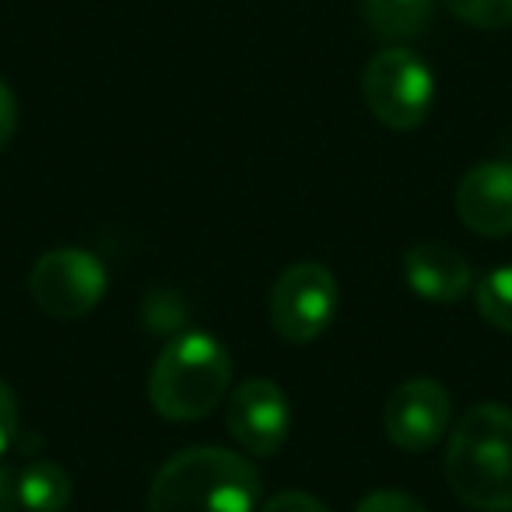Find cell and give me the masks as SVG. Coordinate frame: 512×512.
Returning a JSON list of instances; mask_svg holds the SVG:
<instances>
[{"mask_svg": "<svg viewBox=\"0 0 512 512\" xmlns=\"http://www.w3.org/2000/svg\"><path fill=\"white\" fill-rule=\"evenodd\" d=\"M260 474L239 453L221 446H190L155 474L148 512H253Z\"/></svg>", "mask_w": 512, "mask_h": 512, "instance_id": "1", "label": "cell"}, {"mask_svg": "<svg viewBox=\"0 0 512 512\" xmlns=\"http://www.w3.org/2000/svg\"><path fill=\"white\" fill-rule=\"evenodd\" d=\"M446 481L470 509L512 512V411L477 404L456 421L446 449Z\"/></svg>", "mask_w": 512, "mask_h": 512, "instance_id": "2", "label": "cell"}, {"mask_svg": "<svg viewBox=\"0 0 512 512\" xmlns=\"http://www.w3.org/2000/svg\"><path fill=\"white\" fill-rule=\"evenodd\" d=\"M228 383H232V355L225 344L211 334L190 330L172 337L155 358L148 397L162 418L197 421L228 397Z\"/></svg>", "mask_w": 512, "mask_h": 512, "instance_id": "3", "label": "cell"}, {"mask_svg": "<svg viewBox=\"0 0 512 512\" xmlns=\"http://www.w3.org/2000/svg\"><path fill=\"white\" fill-rule=\"evenodd\" d=\"M362 95L369 113L390 130H418L432 113V67L407 46L376 53L362 74Z\"/></svg>", "mask_w": 512, "mask_h": 512, "instance_id": "4", "label": "cell"}, {"mask_svg": "<svg viewBox=\"0 0 512 512\" xmlns=\"http://www.w3.org/2000/svg\"><path fill=\"white\" fill-rule=\"evenodd\" d=\"M106 267L88 249H50L29 271L32 302L53 320H81L106 295Z\"/></svg>", "mask_w": 512, "mask_h": 512, "instance_id": "5", "label": "cell"}, {"mask_svg": "<svg viewBox=\"0 0 512 512\" xmlns=\"http://www.w3.org/2000/svg\"><path fill=\"white\" fill-rule=\"evenodd\" d=\"M337 302H341V288L330 267L316 260H299L274 281L271 323L285 341L313 344L334 323Z\"/></svg>", "mask_w": 512, "mask_h": 512, "instance_id": "6", "label": "cell"}, {"mask_svg": "<svg viewBox=\"0 0 512 512\" xmlns=\"http://www.w3.org/2000/svg\"><path fill=\"white\" fill-rule=\"evenodd\" d=\"M449 421H453V400L446 386L435 379H407L390 393L383 407L386 439L404 453L432 449L449 432Z\"/></svg>", "mask_w": 512, "mask_h": 512, "instance_id": "7", "label": "cell"}, {"mask_svg": "<svg viewBox=\"0 0 512 512\" xmlns=\"http://www.w3.org/2000/svg\"><path fill=\"white\" fill-rule=\"evenodd\" d=\"M225 425L232 439L253 456H274L288 439L292 407L278 383L271 379H246L228 393Z\"/></svg>", "mask_w": 512, "mask_h": 512, "instance_id": "8", "label": "cell"}, {"mask_svg": "<svg viewBox=\"0 0 512 512\" xmlns=\"http://www.w3.org/2000/svg\"><path fill=\"white\" fill-rule=\"evenodd\" d=\"M453 204L470 232L488 235V239L512 235V165L484 162L463 172Z\"/></svg>", "mask_w": 512, "mask_h": 512, "instance_id": "9", "label": "cell"}, {"mask_svg": "<svg viewBox=\"0 0 512 512\" xmlns=\"http://www.w3.org/2000/svg\"><path fill=\"white\" fill-rule=\"evenodd\" d=\"M404 281L418 299L460 302L474 288L470 264L446 242H418L404 256Z\"/></svg>", "mask_w": 512, "mask_h": 512, "instance_id": "10", "label": "cell"}, {"mask_svg": "<svg viewBox=\"0 0 512 512\" xmlns=\"http://www.w3.org/2000/svg\"><path fill=\"white\" fill-rule=\"evenodd\" d=\"M362 15L379 43H411L432 18V0H362Z\"/></svg>", "mask_w": 512, "mask_h": 512, "instance_id": "11", "label": "cell"}, {"mask_svg": "<svg viewBox=\"0 0 512 512\" xmlns=\"http://www.w3.org/2000/svg\"><path fill=\"white\" fill-rule=\"evenodd\" d=\"M18 502L25 512H64L71 505V477L50 460H36L18 474Z\"/></svg>", "mask_w": 512, "mask_h": 512, "instance_id": "12", "label": "cell"}, {"mask_svg": "<svg viewBox=\"0 0 512 512\" xmlns=\"http://www.w3.org/2000/svg\"><path fill=\"white\" fill-rule=\"evenodd\" d=\"M474 302L484 323H491L502 334H512V267L484 274L474 285Z\"/></svg>", "mask_w": 512, "mask_h": 512, "instance_id": "13", "label": "cell"}, {"mask_svg": "<svg viewBox=\"0 0 512 512\" xmlns=\"http://www.w3.org/2000/svg\"><path fill=\"white\" fill-rule=\"evenodd\" d=\"M460 22L484 32H498L512 25V0H442Z\"/></svg>", "mask_w": 512, "mask_h": 512, "instance_id": "14", "label": "cell"}, {"mask_svg": "<svg viewBox=\"0 0 512 512\" xmlns=\"http://www.w3.org/2000/svg\"><path fill=\"white\" fill-rule=\"evenodd\" d=\"M355 512H428L418 498L404 495V491H372L355 505Z\"/></svg>", "mask_w": 512, "mask_h": 512, "instance_id": "15", "label": "cell"}, {"mask_svg": "<svg viewBox=\"0 0 512 512\" xmlns=\"http://www.w3.org/2000/svg\"><path fill=\"white\" fill-rule=\"evenodd\" d=\"M260 512H330L320 498L306 495V491H281Z\"/></svg>", "mask_w": 512, "mask_h": 512, "instance_id": "16", "label": "cell"}, {"mask_svg": "<svg viewBox=\"0 0 512 512\" xmlns=\"http://www.w3.org/2000/svg\"><path fill=\"white\" fill-rule=\"evenodd\" d=\"M15 435H18V404L11 386L0 379V453L15 442Z\"/></svg>", "mask_w": 512, "mask_h": 512, "instance_id": "17", "label": "cell"}, {"mask_svg": "<svg viewBox=\"0 0 512 512\" xmlns=\"http://www.w3.org/2000/svg\"><path fill=\"white\" fill-rule=\"evenodd\" d=\"M15 127H18V102H15V95H11L8 81H0V151L11 144Z\"/></svg>", "mask_w": 512, "mask_h": 512, "instance_id": "18", "label": "cell"}, {"mask_svg": "<svg viewBox=\"0 0 512 512\" xmlns=\"http://www.w3.org/2000/svg\"><path fill=\"white\" fill-rule=\"evenodd\" d=\"M18 509H22V502H18V477L0 467V512H18Z\"/></svg>", "mask_w": 512, "mask_h": 512, "instance_id": "19", "label": "cell"}]
</instances>
